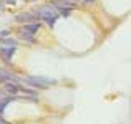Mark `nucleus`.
Instances as JSON below:
<instances>
[{"mask_svg": "<svg viewBox=\"0 0 131 124\" xmlns=\"http://www.w3.org/2000/svg\"><path fill=\"white\" fill-rule=\"evenodd\" d=\"M35 20V13H32V12H23V13H20V15H17V22H22V23H27V22H33Z\"/></svg>", "mask_w": 131, "mask_h": 124, "instance_id": "4", "label": "nucleus"}, {"mask_svg": "<svg viewBox=\"0 0 131 124\" xmlns=\"http://www.w3.org/2000/svg\"><path fill=\"white\" fill-rule=\"evenodd\" d=\"M85 2H93V0H85Z\"/></svg>", "mask_w": 131, "mask_h": 124, "instance_id": "10", "label": "nucleus"}, {"mask_svg": "<svg viewBox=\"0 0 131 124\" xmlns=\"http://www.w3.org/2000/svg\"><path fill=\"white\" fill-rule=\"evenodd\" d=\"M0 51H2V53L5 55V58H7V60H10V58H12V55L15 53V46H10V48L2 46V48H0Z\"/></svg>", "mask_w": 131, "mask_h": 124, "instance_id": "6", "label": "nucleus"}, {"mask_svg": "<svg viewBox=\"0 0 131 124\" xmlns=\"http://www.w3.org/2000/svg\"><path fill=\"white\" fill-rule=\"evenodd\" d=\"M38 15L42 17V20L47 22L48 27H55V22H57V13H55V8L51 5H45L38 10Z\"/></svg>", "mask_w": 131, "mask_h": 124, "instance_id": "1", "label": "nucleus"}, {"mask_svg": "<svg viewBox=\"0 0 131 124\" xmlns=\"http://www.w3.org/2000/svg\"><path fill=\"white\" fill-rule=\"evenodd\" d=\"M67 2H71V3H77L78 0H67Z\"/></svg>", "mask_w": 131, "mask_h": 124, "instance_id": "9", "label": "nucleus"}, {"mask_svg": "<svg viewBox=\"0 0 131 124\" xmlns=\"http://www.w3.org/2000/svg\"><path fill=\"white\" fill-rule=\"evenodd\" d=\"M38 30V23H28L25 25L22 30H20V36L23 40H28V41H33V33Z\"/></svg>", "mask_w": 131, "mask_h": 124, "instance_id": "3", "label": "nucleus"}, {"mask_svg": "<svg viewBox=\"0 0 131 124\" xmlns=\"http://www.w3.org/2000/svg\"><path fill=\"white\" fill-rule=\"evenodd\" d=\"M2 45H8V46H17L15 40H2Z\"/></svg>", "mask_w": 131, "mask_h": 124, "instance_id": "7", "label": "nucleus"}, {"mask_svg": "<svg viewBox=\"0 0 131 124\" xmlns=\"http://www.w3.org/2000/svg\"><path fill=\"white\" fill-rule=\"evenodd\" d=\"M15 80L17 81V78H15V75H12V73H2L0 71V83H7V81H13Z\"/></svg>", "mask_w": 131, "mask_h": 124, "instance_id": "5", "label": "nucleus"}, {"mask_svg": "<svg viewBox=\"0 0 131 124\" xmlns=\"http://www.w3.org/2000/svg\"><path fill=\"white\" fill-rule=\"evenodd\" d=\"M7 35H8V30H2V32H0V38H5Z\"/></svg>", "mask_w": 131, "mask_h": 124, "instance_id": "8", "label": "nucleus"}, {"mask_svg": "<svg viewBox=\"0 0 131 124\" xmlns=\"http://www.w3.org/2000/svg\"><path fill=\"white\" fill-rule=\"evenodd\" d=\"M23 83L28 86H33V88H47L48 84H53L55 81L47 80V78H25Z\"/></svg>", "mask_w": 131, "mask_h": 124, "instance_id": "2", "label": "nucleus"}]
</instances>
